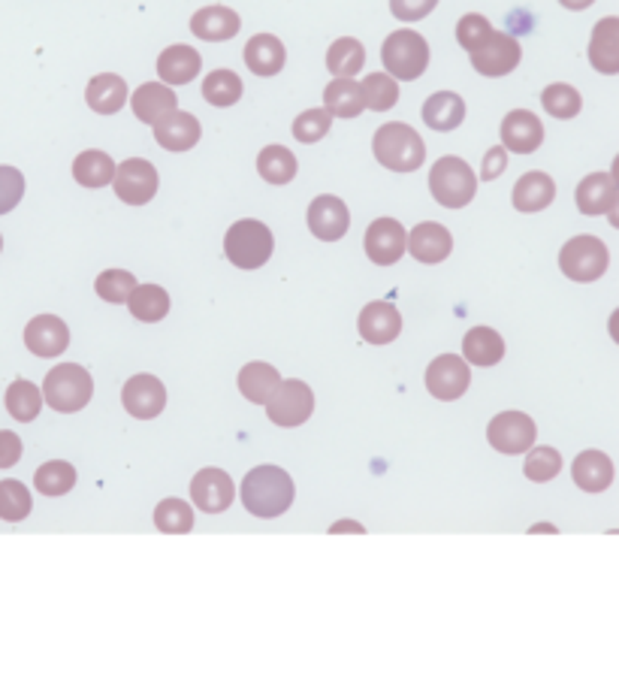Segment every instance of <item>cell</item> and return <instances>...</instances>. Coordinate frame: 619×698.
I'll list each match as a JSON object with an SVG mask.
<instances>
[{
    "label": "cell",
    "instance_id": "obj_1",
    "mask_svg": "<svg viewBox=\"0 0 619 698\" xmlns=\"http://www.w3.org/2000/svg\"><path fill=\"white\" fill-rule=\"evenodd\" d=\"M242 505L254 518H282L294 505V478L278 465H258L242 481Z\"/></svg>",
    "mask_w": 619,
    "mask_h": 698
},
{
    "label": "cell",
    "instance_id": "obj_2",
    "mask_svg": "<svg viewBox=\"0 0 619 698\" xmlns=\"http://www.w3.org/2000/svg\"><path fill=\"white\" fill-rule=\"evenodd\" d=\"M372 152L374 161L381 167L393 169V173H414V169L424 167L426 161V145L420 133L412 125H402V121H390V125H381L374 130Z\"/></svg>",
    "mask_w": 619,
    "mask_h": 698
},
{
    "label": "cell",
    "instance_id": "obj_3",
    "mask_svg": "<svg viewBox=\"0 0 619 698\" xmlns=\"http://www.w3.org/2000/svg\"><path fill=\"white\" fill-rule=\"evenodd\" d=\"M272 248H275V239L263 221H233L224 236V255L236 270H260L272 258Z\"/></svg>",
    "mask_w": 619,
    "mask_h": 698
},
{
    "label": "cell",
    "instance_id": "obj_4",
    "mask_svg": "<svg viewBox=\"0 0 619 698\" xmlns=\"http://www.w3.org/2000/svg\"><path fill=\"white\" fill-rule=\"evenodd\" d=\"M94 397V381L88 369L79 363H61L43 381V400L52 405L55 412L73 414L85 409Z\"/></svg>",
    "mask_w": 619,
    "mask_h": 698
},
{
    "label": "cell",
    "instance_id": "obj_5",
    "mask_svg": "<svg viewBox=\"0 0 619 698\" xmlns=\"http://www.w3.org/2000/svg\"><path fill=\"white\" fill-rule=\"evenodd\" d=\"M429 191L439 200L441 206L448 209H463L475 200L478 191V179L472 167L465 164L463 157L444 155L436 161V167L429 173Z\"/></svg>",
    "mask_w": 619,
    "mask_h": 698
},
{
    "label": "cell",
    "instance_id": "obj_6",
    "mask_svg": "<svg viewBox=\"0 0 619 698\" xmlns=\"http://www.w3.org/2000/svg\"><path fill=\"white\" fill-rule=\"evenodd\" d=\"M381 61L393 79H402V82L420 79L429 67V43L412 27L393 31L381 46Z\"/></svg>",
    "mask_w": 619,
    "mask_h": 698
},
{
    "label": "cell",
    "instance_id": "obj_7",
    "mask_svg": "<svg viewBox=\"0 0 619 698\" xmlns=\"http://www.w3.org/2000/svg\"><path fill=\"white\" fill-rule=\"evenodd\" d=\"M610 267V255L607 246L598 236H574L568 239L562 251H559V270L571 282H598Z\"/></svg>",
    "mask_w": 619,
    "mask_h": 698
},
{
    "label": "cell",
    "instance_id": "obj_8",
    "mask_svg": "<svg viewBox=\"0 0 619 698\" xmlns=\"http://www.w3.org/2000/svg\"><path fill=\"white\" fill-rule=\"evenodd\" d=\"M311 412H314V393H311L306 381H297V378H287V381L282 378L275 397L266 402V417L275 427L284 429L302 427L311 417Z\"/></svg>",
    "mask_w": 619,
    "mask_h": 698
},
{
    "label": "cell",
    "instance_id": "obj_9",
    "mask_svg": "<svg viewBox=\"0 0 619 698\" xmlns=\"http://www.w3.org/2000/svg\"><path fill=\"white\" fill-rule=\"evenodd\" d=\"M468 58H472V67L478 70L480 76L499 79L514 73V67L520 64V58H523V49H520V43H516L511 34L492 31L490 37L484 39L475 52H468Z\"/></svg>",
    "mask_w": 619,
    "mask_h": 698
},
{
    "label": "cell",
    "instance_id": "obj_10",
    "mask_svg": "<svg viewBox=\"0 0 619 698\" xmlns=\"http://www.w3.org/2000/svg\"><path fill=\"white\" fill-rule=\"evenodd\" d=\"M118 200H124L128 206H145L157 194V169L145 157H128L124 164L116 167L112 179Z\"/></svg>",
    "mask_w": 619,
    "mask_h": 698
},
{
    "label": "cell",
    "instance_id": "obj_11",
    "mask_svg": "<svg viewBox=\"0 0 619 698\" xmlns=\"http://www.w3.org/2000/svg\"><path fill=\"white\" fill-rule=\"evenodd\" d=\"M487 439L499 453H526L538 439V427L529 414L502 412L490 421Z\"/></svg>",
    "mask_w": 619,
    "mask_h": 698
},
{
    "label": "cell",
    "instance_id": "obj_12",
    "mask_svg": "<svg viewBox=\"0 0 619 698\" xmlns=\"http://www.w3.org/2000/svg\"><path fill=\"white\" fill-rule=\"evenodd\" d=\"M468 385H472V369H468L465 357H456V354H441L426 369V390L436 400H460Z\"/></svg>",
    "mask_w": 619,
    "mask_h": 698
},
{
    "label": "cell",
    "instance_id": "obj_13",
    "mask_svg": "<svg viewBox=\"0 0 619 698\" xmlns=\"http://www.w3.org/2000/svg\"><path fill=\"white\" fill-rule=\"evenodd\" d=\"M362 248H366L372 263L393 267L408 251V233L396 218H378L369 224V230L362 236Z\"/></svg>",
    "mask_w": 619,
    "mask_h": 698
},
{
    "label": "cell",
    "instance_id": "obj_14",
    "mask_svg": "<svg viewBox=\"0 0 619 698\" xmlns=\"http://www.w3.org/2000/svg\"><path fill=\"white\" fill-rule=\"evenodd\" d=\"M121 402H124L128 414L140 417V421H152L167 409V388L160 385V378L140 372V376L128 378V385L121 390Z\"/></svg>",
    "mask_w": 619,
    "mask_h": 698
},
{
    "label": "cell",
    "instance_id": "obj_15",
    "mask_svg": "<svg viewBox=\"0 0 619 698\" xmlns=\"http://www.w3.org/2000/svg\"><path fill=\"white\" fill-rule=\"evenodd\" d=\"M191 499L200 511L206 514H221L227 511L236 499V487H233V478L224 472V469H203L197 472L194 481H191Z\"/></svg>",
    "mask_w": 619,
    "mask_h": 698
},
{
    "label": "cell",
    "instance_id": "obj_16",
    "mask_svg": "<svg viewBox=\"0 0 619 698\" xmlns=\"http://www.w3.org/2000/svg\"><path fill=\"white\" fill-rule=\"evenodd\" d=\"M350 227V212L345 206V200H338L333 194H321L311 200L309 206V230L314 233V239L321 242H338Z\"/></svg>",
    "mask_w": 619,
    "mask_h": 698
},
{
    "label": "cell",
    "instance_id": "obj_17",
    "mask_svg": "<svg viewBox=\"0 0 619 698\" xmlns=\"http://www.w3.org/2000/svg\"><path fill=\"white\" fill-rule=\"evenodd\" d=\"M130 109H133V116L140 118L142 125L155 128V125H160L164 118H169L179 109V97H176V91L169 88L167 82H145V85L133 91Z\"/></svg>",
    "mask_w": 619,
    "mask_h": 698
},
{
    "label": "cell",
    "instance_id": "obj_18",
    "mask_svg": "<svg viewBox=\"0 0 619 698\" xmlns=\"http://www.w3.org/2000/svg\"><path fill=\"white\" fill-rule=\"evenodd\" d=\"M544 143L541 118L529 109H514L502 118V145L516 155H532Z\"/></svg>",
    "mask_w": 619,
    "mask_h": 698
},
{
    "label": "cell",
    "instance_id": "obj_19",
    "mask_svg": "<svg viewBox=\"0 0 619 698\" xmlns=\"http://www.w3.org/2000/svg\"><path fill=\"white\" fill-rule=\"evenodd\" d=\"M357 327H360V336L369 345H388L402 333V315L388 299H374L360 311Z\"/></svg>",
    "mask_w": 619,
    "mask_h": 698
},
{
    "label": "cell",
    "instance_id": "obj_20",
    "mask_svg": "<svg viewBox=\"0 0 619 698\" xmlns=\"http://www.w3.org/2000/svg\"><path fill=\"white\" fill-rule=\"evenodd\" d=\"M25 345L37 357H58L70 345V330L61 318L39 315V318H31V323L25 327Z\"/></svg>",
    "mask_w": 619,
    "mask_h": 698
},
{
    "label": "cell",
    "instance_id": "obj_21",
    "mask_svg": "<svg viewBox=\"0 0 619 698\" xmlns=\"http://www.w3.org/2000/svg\"><path fill=\"white\" fill-rule=\"evenodd\" d=\"M590 64L605 76L619 73V19L607 15L602 22H595L593 37H590Z\"/></svg>",
    "mask_w": 619,
    "mask_h": 698
},
{
    "label": "cell",
    "instance_id": "obj_22",
    "mask_svg": "<svg viewBox=\"0 0 619 698\" xmlns=\"http://www.w3.org/2000/svg\"><path fill=\"white\" fill-rule=\"evenodd\" d=\"M408 251L420 263H441L453 251V236L436 221H424L408 233Z\"/></svg>",
    "mask_w": 619,
    "mask_h": 698
},
{
    "label": "cell",
    "instance_id": "obj_23",
    "mask_svg": "<svg viewBox=\"0 0 619 698\" xmlns=\"http://www.w3.org/2000/svg\"><path fill=\"white\" fill-rule=\"evenodd\" d=\"M556 200V181L541 173V169H532V173H523L520 181L511 191V203H514L516 212H541Z\"/></svg>",
    "mask_w": 619,
    "mask_h": 698
},
{
    "label": "cell",
    "instance_id": "obj_24",
    "mask_svg": "<svg viewBox=\"0 0 619 698\" xmlns=\"http://www.w3.org/2000/svg\"><path fill=\"white\" fill-rule=\"evenodd\" d=\"M200 67H203L200 52L191 49V46H184V43H176L157 58V76L164 79L167 85H188V82H194L200 76Z\"/></svg>",
    "mask_w": 619,
    "mask_h": 698
},
{
    "label": "cell",
    "instance_id": "obj_25",
    "mask_svg": "<svg viewBox=\"0 0 619 698\" xmlns=\"http://www.w3.org/2000/svg\"><path fill=\"white\" fill-rule=\"evenodd\" d=\"M248 70L254 73V76H278L284 70V61H287V52H284V43L278 37H272V34H258V37L248 39L246 52Z\"/></svg>",
    "mask_w": 619,
    "mask_h": 698
},
{
    "label": "cell",
    "instance_id": "obj_26",
    "mask_svg": "<svg viewBox=\"0 0 619 698\" xmlns=\"http://www.w3.org/2000/svg\"><path fill=\"white\" fill-rule=\"evenodd\" d=\"M200 121H197L191 113H181L176 109L172 116L164 118L160 125H155V140L160 149H167V152H188V149H194L200 143Z\"/></svg>",
    "mask_w": 619,
    "mask_h": 698
},
{
    "label": "cell",
    "instance_id": "obj_27",
    "mask_svg": "<svg viewBox=\"0 0 619 698\" xmlns=\"http://www.w3.org/2000/svg\"><path fill=\"white\" fill-rule=\"evenodd\" d=\"M323 109L336 118H357L366 109V94L357 79L336 76L323 88Z\"/></svg>",
    "mask_w": 619,
    "mask_h": 698
},
{
    "label": "cell",
    "instance_id": "obj_28",
    "mask_svg": "<svg viewBox=\"0 0 619 698\" xmlns=\"http://www.w3.org/2000/svg\"><path fill=\"white\" fill-rule=\"evenodd\" d=\"M242 27V19L233 13L230 7H203L200 13L191 19V31L194 37L206 39V43H221V39H233Z\"/></svg>",
    "mask_w": 619,
    "mask_h": 698
},
{
    "label": "cell",
    "instance_id": "obj_29",
    "mask_svg": "<svg viewBox=\"0 0 619 698\" xmlns=\"http://www.w3.org/2000/svg\"><path fill=\"white\" fill-rule=\"evenodd\" d=\"M574 484L586 493H602L614 484V463L602 451H583L571 465Z\"/></svg>",
    "mask_w": 619,
    "mask_h": 698
},
{
    "label": "cell",
    "instance_id": "obj_30",
    "mask_svg": "<svg viewBox=\"0 0 619 698\" xmlns=\"http://www.w3.org/2000/svg\"><path fill=\"white\" fill-rule=\"evenodd\" d=\"M85 100L100 116H116L121 106L128 104V82L116 73H100L88 82Z\"/></svg>",
    "mask_w": 619,
    "mask_h": 698
},
{
    "label": "cell",
    "instance_id": "obj_31",
    "mask_svg": "<svg viewBox=\"0 0 619 698\" xmlns=\"http://www.w3.org/2000/svg\"><path fill=\"white\" fill-rule=\"evenodd\" d=\"M463 354L468 366L490 369L504 357V339L492 327H472L463 339Z\"/></svg>",
    "mask_w": 619,
    "mask_h": 698
},
{
    "label": "cell",
    "instance_id": "obj_32",
    "mask_svg": "<svg viewBox=\"0 0 619 698\" xmlns=\"http://www.w3.org/2000/svg\"><path fill=\"white\" fill-rule=\"evenodd\" d=\"M282 385V376L278 369L270 366V363H248L239 369V390L248 402L254 405H266V402L275 397V390Z\"/></svg>",
    "mask_w": 619,
    "mask_h": 698
},
{
    "label": "cell",
    "instance_id": "obj_33",
    "mask_svg": "<svg viewBox=\"0 0 619 698\" xmlns=\"http://www.w3.org/2000/svg\"><path fill=\"white\" fill-rule=\"evenodd\" d=\"M617 197V181L610 179V173H590L586 179L578 185V209L583 215H607V209Z\"/></svg>",
    "mask_w": 619,
    "mask_h": 698
},
{
    "label": "cell",
    "instance_id": "obj_34",
    "mask_svg": "<svg viewBox=\"0 0 619 698\" xmlns=\"http://www.w3.org/2000/svg\"><path fill=\"white\" fill-rule=\"evenodd\" d=\"M465 118V100L453 91H439L424 104V121L432 130H456Z\"/></svg>",
    "mask_w": 619,
    "mask_h": 698
},
{
    "label": "cell",
    "instance_id": "obj_35",
    "mask_svg": "<svg viewBox=\"0 0 619 698\" xmlns=\"http://www.w3.org/2000/svg\"><path fill=\"white\" fill-rule=\"evenodd\" d=\"M73 179L82 185V188H106L109 181L116 179V161L106 155V152H82V155L73 161Z\"/></svg>",
    "mask_w": 619,
    "mask_h": 698
},
{
    "label": "cell",
    "instance_id": "obj_36",
    "mask_svg": "<svg viewBox=\"0 0 619 698\" xmlns=\"http://www.w3.org/2000/svg\"><path fill=\"white\" fill-rule=\"evenodd\" d=\"M133 318L145 323L164 321L169 315V294L160 285H136L128 299Z\"/></svg>",
    "mask_w": 619,
    "mask_h": 698
},
{
    "label": "cell",
    "instance_id": "obj_37",
    "mask_svg": "<svg viewBox=\"0 0 619 698\" xmlns=\"http://www.w3.org/2000/svg\"><path fill=\"white\" fill-rule=\"evenodd\" d=\"M297 169V155H294L290 149H284V145H266L258 155V173L270 181V185H287V181H294Z\"/></svg>",
    "mask_w": 619,
    "mask_h": 698
},
{
    "label": "cell",
    "instance_id": "obj_38",
    "mask_svg": "<svg viewBox=\"0 0 619 698\" xmlns=\"http://www.w3.org/2000/svg\"><path fill=\"white\" fill-rule=\"evenodd\" d=\"M362 67H366V49H362L360 39L342 37L330 46L326 52V70L333 76H357Z\"/></svg>",
    "mask_w": 619,
    "mask_h": 698
},
{
    "label": "cell",
    "instance_id": "obj_39",
    "mask_svg": "<svg viewBox=\"0 0 619 698\" xmlns=\"http://www.w3.org/2000/svg\"><path fill=\"white\" fill-rule=\"evenodd\" d=\"M39 409H43V390L34 381H27V378H15L10 390H7V412L13 414L15 421H22V424H31L39 414Z\"/></svg>",
    "mask_w": 619,
    "mask_h": 698
},
{
    "label": "cell",
    "instance_id": "obj_40",
    "mask_svg": "<svg viewBox=\"0 0 619 698\" xmlns=\"http://www.w3.org/2000/svg\"><path fill=\"white\" fill-rule=\"evenodd\" d=\"M34 487H37L43 496H64L76 487V469L64 460H52V463H43L34 475Z\"/></svg>",
    "mask_w": 619,
    "mask_h": 698
},
{
    "label": "cell",
    "instance_id": "obj_41",
    "mask_svg": "<svg viewBox=\"0 0 619 698\" xmlns=\"http://www.w3.org/2000/svg\"><path fill=\"white\" fill-rule=\"evenodd\" d=\"M541 106L547 116L553 118H574L578 113L583 109V97L581 91L574 88V85H566V82H553V85H547L541 94Z\"/></svg>",
    "mask_w": 619,
    "mask_h": 698
},
{
    "label": "cell",
    "instance_id": "obj_42",
    "mask_svg": "<svg viewBox=\"0 0 619 698\" xmlns=\"http://www.w3.org/2000/svg\"><path fill=\"white\" fill-rule=\"evenodd\" d=\"M203 97L212 106H233L242 100V79L233 70H215L203 79Z\"/></svg>",
    "mask_w": 619,
    "mask_h": 698
},
{
    "label": "cell",
    "instance_id": "obj_43",
    "mask_svg": "<svg viewBox=\"0 0 619 698\" xmlns=\"http://www.w3.org/2000/svg\"><path fill=\"white\" fill-rule=\"evenodd\" d=\"M360 85L362 94H366V106L372 113H388V109L400 104V85L390 73H369Z\"/></svg>",
    "mask_w": 619,
    "mask_h": 698
},
{
    "label": "cell",
    "instance_id": "obj_44",
    "mask_svg": "<svg viewBox=\"0 0 619 698\" xmlns=\"http://www.w3.org/2000/svg\"><path fill=\"white\" fill-rule=\"evenodd\" d=\"M31 511H34V499H31V490H27L25 484L15 478L0 481V520L19 523Z\"/></svg>",
    "mask_w": 619,
    "mask_h": 698
},
{
    "label": "cell",
    "instance_id": "obj_45",
    "mask_svg": "<svg viewBox=\"0 0 619 698\" xmlns=\"http://www.w3.org/2000/svg\"><path fill=\"white\" fill-rule=\"evenodd\" d=\"M155 527L160 532H169V535H184V532L194 530V511L181 499H164L155 508Z\"/></svg>",
    "mask_w": 619,
    "mask_h": 698
},
{
    "label": "cell",
    "instance_id": "obj_46",
    "mask_svg": "<svg viewBox=\"0 0 619 698\" xmlns=\"http://www.w3.org/2000/svg\"><path fill=\"white\" fill-rule=\"evenodd\" d=\"M523 472L535 484H547V481H553L562 472V453L556 451V448H547V445H541V448L532 445L529 451H526Z\"/></svg>",
    "mask_w": 619,
    "mask_h": 698
},
{
    "label": "cell",
    "instance_id": "obj_47",
    "mask_svg": "<svg viewBox=\"0 0 619 698\" xmlns=\"http://www.w3.org/2000/svg\"><path fill=\"white\" fill-rule=\"evenodd\" d=\"M133 287H136V275L128 270H104L97 275V282H94L97 297L106 299V303H116V306L128 303Z\"/></svg>",
    "mask_w": 619,
    "mask_h": 698
},
{
    "label": "cell",
    "instance_id": "obj_48",
    "mask_svg": "<svg viewBox=\"0 0 619 698\" xmlns=\"http://www.w3.org/2000/svg\"><path fill=\"white\" fill-rule=\"evenodd\" d=\"M333 128V116L326 109H306L302 116L294 121V137L299 143H321L323 137Z\"/></svg>",
    "mask_w": 619,
    "mask_h": 698
},
{
    "label": "cell",
    "instance_id": "obj_49",
    "mask_svg": "<svg viewBox=\"0 0 619 698\" xmlns=\"http://www.w3.org/2000/svg\"><path fill=\"white\" fill-rule=\"evenodd\" d=\"M492 34V25L490 19H484L480 13H468L460 19V25H456V39H460V46H463L465 52H475L484 39Z\"/></svg>",
    "mask_w": 619,
    "mask_h": 698
},
{
    "label": "cell",
    "instance_id": "obj_50",
    "mask_svg": "<svg viewBox=\"0 0 619 698\" xmlns=\"http://www.w3.org/2000/svg\"><path fill=\"white\" fill-rule=\"evenodd\" d=\"M25 197V176L15 167H0V215L13 212Z\"/></svg>",
    "mask_w": 619,
    "mask_h": 698
},
{
    "label": "cell",
    "instance_id": "obj_51",
    "mask_svg": "<svg viewBox=\"0 0 619 698\" xmlns=\"http://www.w3.org/2000/svg\"><path fill=\"white\" fill-rule=\"evenodd\" d=\"M439 7V0H390V13L400 22H420Z\"/></svg>",
    "mask_w": 619,
    "mask_h": 698
},
{
    "label": "cell",
    "instance_id": "obj_52",
    "mask_svg": "<svg viewBox=\"0 0 619 698\" xmlns=\"http://www.w3.org/2000/svg\"><path fill=\"white\" fill-rule=\"evenodd\" d=\"M19 460H22V439L10 429H0V469H10Z\"/></svg>",
    "mask_w": 619,
    "mask_h": 698
},
{
    "label": "cell",
    "instance_id": "obj_53",
    "mask_svg": "<svg viewBox=\"0 0 619 698\" xmlns=\"http://www.w3.org/2000/svg\"><path fill=\"white\" fill-rule=\"evenodd\" d=\"M504 167H508V149H504V145H496V149H490L487 157H484V169H480V176H484L487 181L499 179V176L504 173Z\"/></svg>",
    "mask_w": 619,
    "mask_h": 698
},
{
    "label": "cell",
    "instance_id": "obj_54",
    "mask_svg": "<svg viewBox=\"0 0 619 698\" xmlns=\"http://www.w3.org/2000/svg\"><path fill=\"white\" fill-rule=\"evenodd\" d=\"M559 3H562L566 10H574V13H578V10H590L595 0H559Z\"/></svg>",
    "mask_w": 619,
    "mask_h": 698
},
{
    "label": "cell",
    "instance_id": "obj_55",
    "mask_svg": "<svg viewBox=\"0 0 619 698\" xmlns=\"http://www.w3.org/2000/svg\"><path fill=\"white\" fill-rule=\"evenodd\" d=\"M607 333H610V339L619 345V309L610 315V321H607Z\"/></svg>",
    "mask_w": 619,
    "mask_h": 698
},
{
    "label": "cell",
    "instance_id": "obj_56",
    "mask_svg": "<svg viewBox=\"0 0 619 698\" xmlns=\"http://www.w3.org/2000/svg\"><path fill=\"white\" fill-rule=\"evenodd\" d=\"M607 218H610V224H614V227L619 230V191H617V197H614L610 209H607Z\"/></svg>",
    "mask_w": 619,
    "mask_h": 698
},
{
    "label": "cell",
    "instance_id": "obj_57",
    "mask_svg": "<svg viewBox=\"0 0 619 698\" xmlns=\"http://www.w3.org/2000/svg\"><path fill=\"white\" fill-rule=\"evenodd\" d=\"M610 179L617 181V188H619V155L614 157V167H610Z\"/></svg>",
    "mask_w": 619,
    "mask_h": 698
},
{
    "label": "cell",
    "instance_id": "obj_58",
    "mask_svg": "<svg viewBox=\"0 0 619 698\" xmlns=\"http://www.w3.org/2000/svg\"><path fill=\"white\" fill-rule=\"evenodd\" d=\"M0 251H3V236H0Z\"/></svg>",
    "mask_w": 619,
    "mask_h": 698
}]
</instances>
